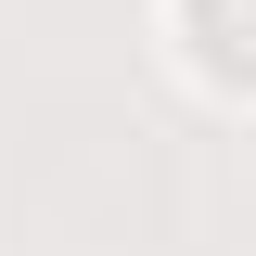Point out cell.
Listing matches in <instances>:
<instances>
[{
  "instance_id": "obj_1",
  "label": "cell",
  "mask_w": 256,
  "mask_h": 256,
  "mask_svg": "<svg viewBox=\"0 0 256 256\" xmlns=\"http://www.w3.org/2000/svg\"><path fill=\"white\" fill-rule=\"evenodd\" d=\"M192 38L218 77H256V0H192Z\"/></svg>"
}]
</instances>
